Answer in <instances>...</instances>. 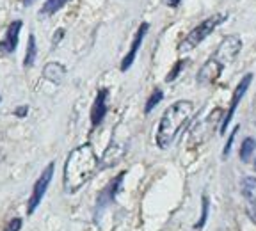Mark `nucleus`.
<instances>
[{"label":"nucleus","mask_w":256,"mask_h":231,"mask_svg":"<svg viewBox=\"0 0 256 231\" xmlns=\"http://www.w3.org/2000/svg\"><path fill=\"white\" fill-rule=\"evenodd\" d=\"M70 0H46L43 4V8L40 9V16H52L56 14L59 9H62L68 4Z\"/></svg>","instance_id":"obj_15"},{"label":"nucleus","mask_w":256,"mask_h":231,"mask_svg":"<svg viewBox=\"0 0 256 231\" xmlns=\"http://www.w3.org/2000/svg\"><path fill=\"white\" fill-rule=\"evenodd\" d=\"M203 208H201V219L198 220V224L194 228L196 230H201V228L204 226V222H206V217H208V208H210V201H208V196H203Z\"/></svg>","instance_id":"obj_18"},{"label":"nucleus","mask_w":256,"mask_h":231,"mask_svg":"<svg viewBox=\"0 0 256 231\" xmlns=\"http://www.w3.org/2000/svg\"><path fill=\"white\" fill-rule=\"evenodd\" d=\"M254 171H256V160H254Z\"/></svg>","instance_id":"obj_26"},{"label":"nucleus","mask_w":256,"mask_h":231,"mask_svg":"<svg viewBox=\"0 0 256 231\" xmlns=\"http://www.w3.org/2000/svg\"><path fill=\"white\" fill-rule=\"evenodd\" d=\"M107 98H108V89L102 88L98 91L94 98V104L91 107V124L92 128L100 126L102 121L105 120V116H107Z\"/></svg>","instance_id":"obj_10"},{"label":"nucleus","mask_w":256,"mask_h":231,"mask_svg":"<svg viewBox=\"0 0 256 231\" xmlns=\"http://www.w3.org/2000/svg\"><path fill=\"white\" fill-rule=\"evenodd\" d=\"M162 98H164V92H162V89H155V91L152 92V96L148 98V102H146L144 112H146V114H150V112H152L153 108H155L156 105L162 102Z\"/></svg>","instance_id":"obj_17"},{"label":"nucleus","mask_w":256,"mask_h":231,"mask_svg":"<svg viewBox=\"0 0 256 231\" xmlns=\"http://www.w3.org/2000/svg\"><path fill=\"white\" fill-rule=\"evenodd\" d=\"M236 132H238V126H236L235 130L232 132V136H230L228 142H226V146H224V152H222V155H224V156H228V155H230V152H232V144H233V139H235V136H236Z\"/></svg>","instance_id":"obj_21"},{"label":"nucleus","mask_w":256,"mask_h":231,"mask_svg":"<svg viewBox=\"0 0 256 231\" xmlns=\"http://www.w3.org/2000/svg\"><path fill=\"white\" fill-rule=\"evenodd\" d=\"M62 34H64V28H59V30L56 32V36H54V41H52L54 46H56V44L60 41V38H62Z\"/></svg>","instance_id":"obj_22"},{"label":"nucleus","mask_w":256,"mask_h":231,"mask_svg":"<svg viewBox=\"0 0 256 231\" xmlns=\"http://www.w3.org/2000/svg\"><path fill=\"white\" fill-rule=\"evenodd\" d=\"M148 28H150V24H146V22L139 25V28H137V32H136V36H134L132 46H130L128 54L123 57V60H121V72H126V70L134 64V60H136L137 52H139V48H140V44H142V40H144V36H146Z\"/></svg>","instance_id":"obj_8"},{"label":"nucleus","mask_w":256,"mask_h":231,"mask_svg":"<svg viewBox=\"0 0 256 231\" xmlns=\"http://www.w3.org/2000/svg\"><path fill=\"white\" fill-rule=\"evenodd\" d=\"M27 110H28V107H20V108H18V110L14 112V114L18 116V118H24V116L27 114Z\"/></svg>","instance_id":"obj_23"},{"label":"nucleus","mask_w":256,"mask_h":231,"mask_svg":"<svg viewBox=\"0 0 256 231\" xmlns=\"http://www.w3.org/2000/svg\"><path fill=\"white\" fill-rule=\"evenodd\" d=\"M22 224H24V220H22L20 217H16V219H11L8 224H6L4 231H20Z\"/></svg>","instance_id":"obj_20"},{"label":"nucleus","mask_w":256,"mask_h":231,"mask_svg":"<svg viewBox=\"0 0 256 231\" xmlns=\"http://www.w3.org/2000/svg\"><path fill=\"white\" fill-rule=\"evenodd\" d=\"M182 0H166V4L169 6V8H176V6L180 4Z\"/></svg>","instance_id":"obj_24"},{"label":"nucleus","mask_w":256,"mask_h":231,"mask_svg":"<svg viewBox=\"0 0 256 231\" xmlns=\"http://www.w3.org/2000/svg\"><path fill=\"white\" fill-rule=\"evenodd\" d=\"M226 20H228V14H226V12H217V14H214V16H210V18H206V20H203L198 27L192 28L187 36L182 40L178 50H180V52H190V50H194L198 44L203 43V41L206 40V38L210 36V34H212V32L216 30L220 24H224Z\"/></svg>","instance_id":"obj_3"},{"label":"nucleus","mask_w":256,"mask_h":231,"mask_svg":"<svg viewBox=\"0 0 256 231\" xmlns=\"http://www.w3.org/2000/svg\"><path fill=\"white\" fill-rule=\"evenodd\" d=\"M36 56H38L36 36H34V34H30V36H28V43H27V52H25V59H24L25 68H30L32 64L36 62Z\"/></svg>","instance_id":"obj_14"},{"label":"nucleus","mask_w":256,"mask_h":231,"mask_svg":"<svg viewBox=\"0 0 256 231\" xmlns=\"http://www.w3.org/2000/svg\"><path fill=\"white\" fill-rule=\"evenodd\" d=\"M251 80H252V75H251V73H248V75H246L244 78L238 82V86L235 88V91H233L232 104H230V108H228V112H226V116H224L222 124H220V134H226V128H228V124L232 123V120H233V116H235V110H236V107H238L240 100L244 98L246 91H248L249 86H251Z\"/></svg>","instance_id":"obj_7"},{"label":"nucleus","mask_w":256,"mask_h":231,"mask_svg":"<svg viewBox=\"0 0 256 231\" xmlns=\"http://www.w3.org/2000/svg\"><path fill=\"white\" fill-rule=\"evenodd\" d=\"M98 169V156L91 144H82L75 148L64 162L62 184L68 194H75L92 178Z\"/></svg>","instance_id":"obj_1"},{"label":"nucleus","mask_w":256,"mask_h":231,"mask_svg":"<svg viewBox=\"0 0 256 231\" xmlns=\"http://www.w3.org/2000/svg\"><path fill=\"white\" fill-rule=\"evenodd\" d=\"M242 196L248 201V214L252 222H256V178L246 176L242 180Z\"/></svg>","instance_id":"obj_11"},{"label":"nucleus","mask_w":256,"mask_h":231,"mask_svg":"<svg viewBox=\"0 0 256 231\" xmlns=\"http://www.w3.org/2000/svg\"><path fill=\"white\" fill-rule=\"evenodd\" d=\"M192 114H194V104L188 100H180L166 108V112L160 118L158 128H156V146L162 150L171 146L182 128L188 123Z\"/></svg>","instance_id":"obj_2"},{"label":"nucleus","mask_w":256,"mask_h":231,"mask_svg":"<svg viewBox=\"0 0 256 231\" xmlns=\"http://www.w3.org/2000/svg\"><path fill=\"white\" fill-rule=\"evenodd\" d=\"M22 20H14L11 25L8 27L6 30V36L4 40L0 41V54H4V56H9L16 50L18 46V40H20V30H22Z\"/></svg>","instance_id":"obj_9"},{"label":"nucleus","mask_w":256,"mask_h":231,"mask_svg":"<svg viewBox=\"0 0 256 231\" xmlns=\"http://www.w3.org/2000/svg\"><path fill=\"white\" fill-rule=\"evenodd\" d=\"M185 60H178V62L174 64V68H172V72H169V75L166 76V82H172V80H176V76H178V73L182 72V68H184Z\"/></svg>","instance_id":"obj_19"},{"label":"nucleus","mask_w":256,"mask_h":231,"mask_svg":"<svg viewBox=\"0 0 256 231\" xmlns=\"http://www.w3.org/2000/svg\"><path fill=\"white\" fill-rule=\"evenodd\" d=\"M43 75H44V78H48L50 82H54V84H59V82H62L64 75H66V70H64V66L59 62H48L43 70Z\"/></svg>","instance_id":"obj_13"},{"label":"nucleus","mask_w":256,"mask_h":231,"mask_svg":"<svg viewBox=\"0 0 256 231\" xmlns=\"http://www.w3.org/2000/svg\"><path fill=\"white\" fill-rule=\"evenodd\" d=\"M54 168H56V164L50 162L46 168L43 169V172L40 174L38 182L34 184V188H32V194L28 198V203H27V216H32L36 208L40 206V203L43 201L44 194H46L48 187H50V182H52V176H54Z\"/></svg>","instance_id":"obj_4"},{"label":"nucleus","mask_w":256,"mask_h":231,"mask_svg":"<svg viewBox=\"0 0 256 231\" xmlns=\"http://www.w3.org/2000/svg\"><path fill=\"white\" fill-rule=\"evenodd\" d=\"M256 150V140L252 137H248V139L242 140V146H240V158L242 162H248L251 158V155Z\"/></svg>","instance_id":"obj_16"},{"label":"nucleus","mask_w":256,"mask_h":231,"mask_svg":"<svg viewBox=\"0 0 256 231\" xmlns=\"http://www.w3.org/2000/svg\"><path fill=\"white\" fill-rule=\"evenodd\" d=\"M242 50V40L238 36H226L217 46L216 54L212 56V59L216 62H219L220 66H226V64H232L236 59L238 52Z\"/></svg>","instance_id":"obj_5"},{"label":"nucleus","mask_w":256,"mask_h":231,"mask_svg":"<svg viewBox=\"0 0 256 231\" xmlns=\"http://www.w3.org/2000/svg\"><path fill=\"white\" fill-rule=\"evenodd\" d=\"M22 2H24V6H30V4H34L36 0H22Z\"/></svg>","instance_id":"obj_25"},{"label":"nucleus","mask_w":256,"mask_h":231,"mask_svg":"<svg viewBox=\"0 0 256 231\" xmlns=\"http://www.w3.org/2000/svg\"><path fill=\"white\" fill-rule=\"evenodd\" d=\"M222 70H224L222 66L210 57V59L201 66L200 72H198V82H200V84H214V82L220 76Z\"/></svg>","instance_id":"obj_12"},{"label":"nucleus","mask_w":256,"mask_h":231,"mask_svg":"<svg viewBox=\"0 0 256 231\" xmlns=\"http://www.w3.org/2000/svg\"><path fill=\"white\" fill-rule=\"evenodd\" d=\"M123 178H124V171L120 172V174H118L114 180H110V184H108L107 187H105L104 190L98 194V200H96V206H94V217L98 216V214H102L105 208L110 206V204L114 203V200H116V194L120 192L121 185H123Z\"/></svg>","instance_id":"obj_6"},{"label":"nucleus","mask_w":256,"mask_h":231,"mask_svg":"<svg viewBox=\"0 0 256 231\" xmlns=\"http://www.w3.org/2000/svg\"><path fill=\"white\" fill-rule=\"evenodd\" d=\"M0 102H2V96H0Z\"/></svg>","instance_id":"obj_27"}]
</instances>
